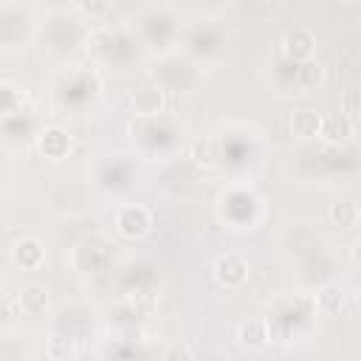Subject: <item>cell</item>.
I'll use <instances>...</instances> for the list:
<instances>
[{"mask_svg":"<svg viewBox=\"0 0 361 361\" xmlns=\"http://www.w3.org/2000/svg\"><path fill=\"white\" fill-rule=\"evenodd\" d=\"M121 234L127 237H141L149 231V212L144 206H124L118 209V217H116Z\"/></svg>","mask_w":361,"mask_h":361,"instance_id":"6da1fadb","label":"cell"},{"mask_svg":"<svg viewBox=\"0 0 361 361\" xmlns=\"http://www.w3.org/2000/svg\"><path fill=\"white\" fill-rule=\"evenodd\" d=\"M245 274H248V265H245V259L237 257V254H226V257H220L217 265H214V276H217L226 288L240 285V282L245 279Z\"/></svg>","mask_w":361,"mask_h":361,"instance_id":"7a4b0ae2","label":"cell"},{"mask_svg":"<svg viewBox=\"0 0 361 361\" xmlns=\"http://www.w3.org/2000/svg\"><path fill=\"white\" fill-rule=\"evenodd\" d=\"M313 48H316V39H313V34L307 28H293L285 37V54L290 59H310Z\"/></svg>","mask_w":361,"mask_h":361,"instance_id":"3957f363","label":"cell"},{"mask_svg":"<svg viewBox=\"0 0 361 361\" xmlns=\"http://www.w3.org/2000/svg\"><path fill=\"white\" fill-rule=\"evenodd\" d=\"M130 104L138 116H155V113L164 110V93L158 87H141V90L133 93Z\"/></svg>","mask_w":361,"mask_h":361,"instance_id":"277c9868","label":"cell"},{"mask_svg":"<svg viewBox=\"0 0 361 361\" xmlns=\"http://www.w3.org/2000/svg\"><path fill=\"white\" fill-rule=\"evenodd\" d=\"M11 257L20 268H37L42 262V245L37 237H23L17 240V245L11 248Z\"/></svg>","mask_w":361,"mask_h":361,"instance_id":"5b68a950","label":"cell"},{"mask_svg":"<svg viewBox=\"0 0 361 361\" xmlns=\"http://www.w3.org/2000/svg\"><path fill=\"white\" fill-rule=\"evenodd\" d=\"M39 149L48 155V158H62L68 149H71V135L59 127H48L42 130L39 135Z\"/></svg>","mask_w":361,"mask_h":361,"instance_id":"8992f818","label":"cell"},{"mask_svg":"<svg viewBox=\"0 0 361 361\" xmlns=\"http://www.w3.org/2000/svg\"><path fill=\"white\" fill-rule=\"evenodd\" d=\"M48 307V290L42 285H25L20 293V310L28 316H39Z\"/></svg>","mask_w":361,"mask_h":361,"instance_id":"52a82bcc","label":"cell"},{"mask_svg":"<svg viewBox=\"0 0 361 361\" xmlns=\"http://www.w3.org/2000/svg\"><path fill=\"white\" fill-rule=\"evenodd\" d=\"M322 116L313 113V110H296L293 118H290V130L299 135V138H313L322 133Z\"/></svg>","mask_w":361,"mask_h":361,"instance_id":"ba28073f","label":"cell"},{"mask_svg":"<svg viewBox=\"0 0 361 361\" xmlns=\"http://www.w3.org/2000/svg\"><path fill=\"white\" fill-rule=\"evenodd\" d=\"M350 133H353V124H350V116L344 113V116H327V118L322 121V133H319V135H324L330 144H338V141H344Z\"/></svg>","mask_w":361,"mask_h":361,"instance_id":"9c48e42d","label":"cell"},{"mask_svg":"<svg viewBox=\"0 0 361 361\" xmlns=\"http://www.w3.org/2000/svg\"><path fill=\"white\" fill-rule=\"evenodd\" d=\"M316 305H319L322 313H338L341 305H344V290L338 285H324L316 293Z\"/></svg>","mask_w":361,"mask_h":361,"instance_id":"30bf717a","label":"cell"},{"mask_svg":"<svg viewBox=\"0 0 361 361\" xmlns=\"http://www.w3.org/2000/svg\"><path fill=\"white\" fill-rule=\"evenodd\" d=\"M330 220L338 226V228H350L355 220H358V209H355V203H350V200H336V203H330Z\"/></svg>","mask_w":361,"mask_h":361,"instance_id":"8fae6325","label":"cell"},{"mask_svg":"<svg viewBox=\"0 0 361 361\" xmlns=\"http://www.w3.org/2000/svg\"><path fill=\"white\" fill-rule=\"evenodd\" d=\"M237 336H240V344L259 347V344L268 338V336H265V322H262V319H248V322H243V324H240Z\"/></svg>","mask_w":361,"mask_h":361,"instance_id":"7c38bea8","label":"cell"},{"mask_svg":"<svg viewBox=\"0 0 361 361\" xmlns=\"http://www.w3.org/2000/svg\"><path fill=\"white\" fill-rule=\"evenodd\" d=\"M192 158H195L197 164H203V166H212V164L217 161V147H214V141H212V138H195V141H192Z\"/></svg>","mask_w":361,"mask_h":361,"instance_id":"4fadbf2b","label":"cell"},{"mask_svg":"<svg viewBox=\"0 0 361 361\" xmlns=\"http://www.w3.org/2000/svg\"><path fill=\"white\" fill-rule=\"evenodd\" d=\"M299 73H302V82L310 87V85H319V82H322V76H324V68H322L319 62H305V65L299 68Z\"/></svg>","mask_w":361,"mask_h":361,"instance_id":"5bb4252c","label":"cell"},{"mask_svg":"<svg viewBox=\"0 0 361 361\" xmlns=\"http://www.w3.org/2000/svg\"><path fill=\"white\" fill-rule=\"evenodd\" d=\"M344 113L347 116H361V87L344 90Z\"/></svg>","mask_w":361,"mask_h":361,"instance_id":"9a60e30c","label":"cell"},{"mask_svg":"<svg viewBox=\"0 0 361 361\" xmlns=\"http://www.w3.org/2000/svg\"><path fill=\"white\" fill-rule=\"evenodd\" d=\"M0 93H3V113H14L17 104V87L11 82H0Z\"/></svg>","mask_w":361,"mask_h":361,"instance_id":"2e32d148","label":"cell"},{"mask_svg":"<svg viewBox=\"0 0 361 361\" xmlns=\"http://www.w3.org/2000/svg\"><path fill=\"white\" fill-rule=\"evenodd\" d=\"M79 6H82V11H87V14H104L107 6H110V0H79Z\"/></svg>","mask_w":361,"mask_h":361,"instance_id":"e0dca14e","label":"cell"},{"mask_svg":"<svg viewBox=\"0 0 361 361\" xmlns=\"http://www.w3.org/2000/svg\"><path fill=\"white\" fill-rule=\"evenodd\" d=\"M87 45H93V48H104V45H113V34H110V31H96V34L87 39Z\"/></svg>","mask_w":361,"mask_h":361,"instance_id":"ac0fdd59","label":"cell"},{"mask_svg":"<svg viewBox=\"0 0 361 361\" xmlns=\"http://www.w3.org/2000/svg\"><path fill=\"white\" fill-rule=\"evenodd\" d=\"M353 259H355V262H361V243H355V245H353Z\"/></svg>","mask_w":361,"mask_h":361,"instance_id":"d6986e66","label":"cell"},{"mask_svg":"<svg viewBox=\"0 0 361 361\" xmlns=\"http://www.w3.org/2000/svg\"><path fill=\"white\" fill-rule=\"evenodd\" d=\"M355 305L361 307V285H358V290H355Z\"/></svg>","mask_w":361,"mask_h":361,"instance_id":"ffe728a7","label":"cell"}]
</instances>
